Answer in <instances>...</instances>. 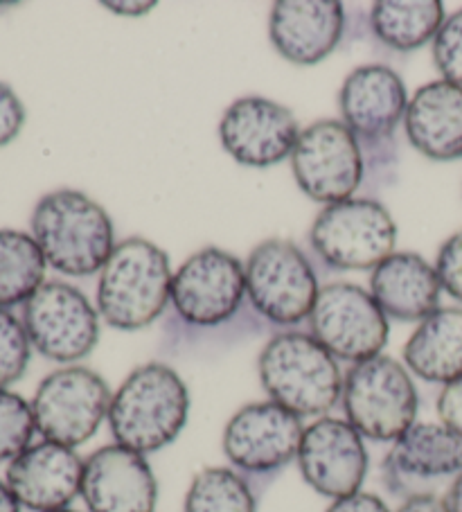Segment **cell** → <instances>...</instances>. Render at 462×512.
<instances>
[{
  "instance_id": "obj_1",
  "label": "cell",
  "mask_w": 462,
  "mask_h": 512,
  "mask_svg": "<svg viewBox=\"0 0 462 512\" xmlns=\"http://www.w3.org/2000/svg\"><path fill=\"white\" fill-rule=\"evenodd\" d=\"M190 393L183 377L161 361H149L113 393L109 429L115 445L142 456L172 445L188 422Z\"/></svg>"
},
{
  "instance_id": "obj_2",
  "label": "cell",
  "mask_w": 462,
  "mask_h": 512,
  "mask_svg": "<svg viewBox=\"0 0 462 512\" xmlns=\"http://www.w3.org/2000/svg\"><path fill=\"white\" fill-rule=\"evenodd\" d=\"M257 375L269 400L300 420L325 418L341 402L339 361L312 334H275L260 352Z\"/></svg>"
},
{
  "instance_id": "obj_3",
  "label": "cell",
  "mask_w": 462,
  "mask_h": 512,
  "mask_svg": "<svg viewBox=\"0 0 462 512\" xmlns=\"http://www.w3.org/2000/svg\"><path fill=\"white\" fill-rule=\"evenodd\" d=\"M30 226L43 258L64 276H93L115 249L111 217L79 190H55L41 197Z\"/></svg>"
},
{
  "instance_id": "obj_4",
  "label": "cell",
  "mask_w": 462,
  "mask_h": 512,
  "mask_svg": "<svg viewBox=\"0 0 462 512\" xmlns=\"http://www.w3.org/2000/svg\"><path fill=\"white\" fill-rule=\"evenodd\" d=\"M165 251L142 237L115 244L97 282V310L115 330L136 332L165 312L172 291Z\"/></svg>"
},
{
  "instance_id": "obj_5",
  "label": "cell",
  "mask_w": 462,
  "mask_h": 512,
  "mask_svg": "<svg viewBox=\"0 0 462 512\" xmlns=\"http://www.w3.org/2000/svg\"><path fill=\"white\" fill-rule=\"evenodd\" d=\"M341 404L345 420L363 438L395 443L415 425L417 388L408 368L379 355L350 366L343 375Z\"/></svg>"
},
{
  "instance_id": "obj_6",
  "label": "cell",
  "mask_w": 462,
  "mask_h": 512,
  "mask_svg": "<svg viewBox=\"0 0 462 512\" xmlns=\"http://www.w3.org/2000/svg\"><path fill=\"white\" fill-rule=\"evenodd\" d=\"M244 269L246 298L262 319L280 328L309 321L321 287L312 262L296 244L287 240L257 244Z\"/></svg>"
},
{
  "instance_id": "obj_7",
  "label": "cell",
  "mask_w": 462,
  "mask_h": 512,
  "mask_svg": "<svg viewBox=\"0 0 462 512\" xmlns=\"http://www.w3.org/2000/svg\"><path fill=\"white\" fill-rule=\"evenodd\" d=\"M309 244L330 269L368 271L393 255L397 226L379 201L348 199L321 210L309 231Z\"/></svg>"
},
{
  "instance_id": "obj_8",
  "label": "cell",
  "mask_w": 462,
  "mask_h": 512,
  "mask_svg": "<svg viewBox=\"0 0 462 512\" xmlns=\"http://www.w3.org/2000/svg\"><path fill=\"white\" fill-rule=\"evenodd\" d=\"M113 393L91 368L66 366L50 373L32 397V416L37 434L75 449L91 440L109 418Z\"/></svg>"
},
{
  "instance_id": "obj_9",
  "label": "cell",
  "mask_w": 462,
  "mask_h": 512,
  "mask_svg": "<svg viewBox=\"0 0 462 512\" xmlns=\"http://www.w3.org/2000/svg\"><path fill=\"white\" fill-rule=\"evenodd\" d=\"M366 163L357 136L339 120H318L300 131L291 154L298 188L327 206L352 199L366 179Z\"/></svg>"
},
{
  "instance_id": "obj_10",
  "label": "cell",
  "mask_w": 462,
  "mask_h": 512,
  "mask_svg": "<svg viewBox=\"0 0 462 512\" xmlns=\"http://www.w3.org/2000/svg\"><path fill=\"white\" fill-rule=\"evenodd\" d=\"M309 334L336 361L361 364L388 343V319L377 300L352 282L325 285L309 316Z\"/></svg>"
},
{
  "instance_id": "obj_11",
  "label": "cell",
  "mask_w": 462,
  "mask_h": 512,
  "mask_svg": "<svg viewBox=\"0 0 462 512\" xmlns=\"http://www.w3.org/2000/svg\"><path fill=\"white\" fill-rule=\"evenodd\" d=\"M23 328L32 348L57 364L82 361L100 339V319L88 298L66 282H43L23 305Z\"/></svg>"
},
{
  "instance_id": "obj_12",
  "label": "cell",
  "mask_w": 462,
  "mask_h": 512,
  "mask_svg": "<svg viewBox=\"0 0 462 512\" xmlns=\"http://www.w3.org/2000/svg\"><path fill=\"white\" fill-rule=\"evenodd\" d=\"M246 269L235 255L208 246L174 273L170 303L174 314L192 328H217L246 303Z\"/></svg>"
},
{
  "instance_id": "obj_13",
  "label": "cell",
  "mask_w": 462,
  "mask_h": 512,
  "mask_svg": "<svg viewBox=\"0 0 462 512\" xmlns=\"http://www.w3.org/2000/svg\"><path fill=\"white\" fill-rule=\"evenodd\" d=\"M305 434L302 420L271 400L253 402L226 422L221 447L233 470L248 476H273L296 461Z\"/></svg>"
},
{
  "instance_id": "obj_14",
  "label": "cell",
  "mask_w": 462,
  "mask_h": 512,
  "mask_svg": "<svg viewBox=\"0 0 462 512\" xmlns=\"http://www.w3.org/2000/svg\"><path fill=\"white\" fill-rule=\"evenodd\" d=\"M343 125L363 147L366 158L393 154V136L408 107L406 86L393 68L361 66L352 70L339 93Z\"/></svg>"
},
{
  "instance_id": "obj_15",
  "label": "cell",
  "mask_w": 462,
  "mask_h": 512,
  "mask_svg": "<svg viewBox=\"0 0 462 512\" xmlns=\"http://www.w3.org/2000/svg\"><path fill=\"white\" fill-rule=\"evenodd\" d=\"M296 463L309 488L336 501L361 492L368 474V449L348 420L325 416L305 427Z\"/></svg>"
},
{
  "instance_id": "obj_16",
  "label": "cell",
  "mask_w": 462,
  "mask_h": 512,
  "mask_svg": "<svg viewBox=\"0 0 462 512\" xmlns=\"http://www.w3.org/2000/svg\"><path fill=\"white\" fill-rule=\"evenodd\" d=\"M221 145L246 167H271L291 158L300 138L293 113L266 97H242L219 122Z\"/></svg>"
},
{
  "instance_id": "obj_17",
  "label": "cell",
  "mask_w": 462,
  "mask_h": 512,
  "mask_svg": "<svg viewBox=\"0 0 462 512\" xmlns=\"http://www.w3.org/2000/svg\"><path fill=\"white\" fill-rule=\"evenodd\" d=\"M79 497L88 512H154L158 481L147 456L113 443L84 461Z\"/></svg>"
},
{
  "instance_id": "obj_18",
  "label": "cell",
  "mask_w": 462,
  "mask_h": 512,
  "mask_svg": "<svg viewBox=\"0 0 462 512\" xmlns=\"http://www.w3.org/2000/svg\"><path fill=\"white\" fill-rule=\"evenodd\" d=\"M84 461L75 449L41 440L7 463L5 483L21 508L52 512L70 508L82 494Z\"/></svg>"
},
{
  "instance_id": "obj_19",
  "label": "cell",
  "mask_w": 462,
  "mask_h": 512,
  "mask_svg": "<svg viewBox=\"0 0 462 512\" xmlns=\"http://www.w3.org/2000/svg\"><path fill=\"white\" fill-rule=\"evenodd\" d=\"M345 32V7L336 0H280L273 5V48L296 66H314L332 55Z\"/></svg>"
},
{
  "instance_id": "obj_20",
  "label": "cell",
  "mask_w": 462,
  "mask_h": 512,
  "mask_svg": "<svg viewBox=\"0 0 462 512\" xmlns=\"http://www.w3.org/2000/svg\"><path fill=\"white\" fill-rule=\"evenodd\" d=\"M390 492L406 499L413 481H435L462 472V438L442 422H415L399 436L384 461Z\"/></svg>"
},
{
  "instance_id": "obj_21",
  "label": "cell",
  "mask_w": 462,
  "mask_h": 512,
  "mask_svg": "<svg viewBox=\"0 0 462 512\" xmlns=\"http://www.w3.org/2000/svg\"><path fill=\"white\" fill-rule=\"evenodd\" d=\"M440 278L417 253H393L372 269L370 294L386 319L424 321L440 310Z\"/></svg>"
},
{
  "instance_id": "obj_22",
  "label": "cell",
  "mask_w": 462,
  "mask_h": 512,
  "mask_svg": "<svg viewBox=\"0 0 462 512\" xmlns=\"http://www.w3.org/2000/svg\"><path fill=\"white\" fill-rule=\"evenodd\" d=\"M404 127L411 145L431 161L462 158V88L444 79L417 88Z\"/></svg>"
},
{
  "instance_id": "obj_23",
  "label": "cell",
  "mask_w": 462,
  "mask_h": 512,
  "mask_svg": "<svg viewBox=\"0 0 462 512\" xmlns=\"http://www.w3.org/2000/svg\"><path fill=\"white\" fill-rule=\"evenodd\" d=\"M406 368L431 384L462 377V310L442 307L424 319L404 346Z\"/></svg>"
},
{
  "instance_id": "obj_24",
  "label": "cell",
  "mask_w": 462,
  "mask_h": 512,
  "mask_svg": "<svg viewBox=\"0 0 462 512\" xmlns=\"http://www.w3.org/2000/svg\"><path fill=\"white\" fill-rule=\"evenodd\" d=\"M444 23L438 0H379L372 5L370 28L384 46L408 52L435 39Z\"/></svg>"
},
{
  "instance_id": "obj_25",
  "label": "cell",
  "mask_w": 462,
  "mask_h": 512,
  "mask_svg": "<svg viewBox=\"0 0 462 512\" xmlns=\"http://www.w3.org/2000/svg\"><path fill=\"white\" fill-rule=\"evenodd\" d=\"M48 262L34 237L12 228L0 231V310L25 305L46 280Z\"/></svg>"
},
{
  "instance_id": "obj_26",
  "label": "cell",
  "mask_w": 462,
  "mask_h": 512,
  "mask_svg": "<svg viewBox=\"0 0 462 512\" xmlns=\"http://www.w3.org/2000/svg\"><path fill=\"white\" fill-rule=\"evenodd\" d=\"M183 512H257L253 485L233 467H206L194 476Z\"/></svg>"
},
{
  "instance_id": "obj_27",
  "label": "cell",
  "mask_w": 462,
  "mask_h": 512,
  "mask_svg": "<svg viewBox=\"0 0 462 512\" xmlns=\"http://www.w3.org/2000/svg\"><path fill=\"white\" fill-rule=\"evenodd\" d=\"M37 434L32 404L10 388H0V463H12Z\"/></svg>"
},
{
  "instance_id": "obj_28",
  "label": "cell",
  "mask_w": 462,
  "mask_h": 512,
  "mask_svg": "<svg viewBox=\"0 0 462 512\" xmlns=\"http://www.w3.org/2000/svg\"><path fill=\"white\" fill-rule=\"evenodd\" d=\"M32 343L23 321L10 310H0V388L19 382L30 366Z\"/></svg>"
},
{
  "instance_id": "obj_29",
  "label": "cell",
  "mask_w": 462,
  "mask_h": 512,
  "mask_svg": "<svg viewBox=\"0 0 462 512\" xmlns=\"http://www.w3.org/2000/svg\"><path fill=\"white\" fill-rule=\"evenodd\" d=\"M433 61L444 82L462 88V10L444 19L433 39Z\"/></svg>"
},
{
  "instance_id": "obj_30",
  "label": "cell",
  "mask_w": 462,
  "mask_h": 512,
  "mask_svg": "<svg viewBox=\"0 0 462 512\" xmlns=\"http://www.w3.org/2000/svg\"><path fill=\"white\" fill-rule=\"evenodd\" d=\"M435 271H438L442 289L462 303V231L442 244Z\"/></svg>"
},
{
  "instance_id": "obj_31",
  "label": "cell",
  "mask_w": 462,
  "mask_h": 512,
  "mask_svg": "<svg viewBox=\"0 0 462 512\" xmlns=\"http://www.w3.org/2000/svg\"><path fill=\"white\" fill-rule=\"evenodd\" d=\"M25 125V107L10 86L0 82V147L10 145Z\"/></svg>"
},
{
  "instance_id": "obj_32",
  "label": "cell",
  "mask_w": 462,
  "mask_h": 512,
  "mask_svg": "<svg viewBox=\"0 0 462 512\" xmlns=\"http://www.w3.org/2000/svg\"><path fill=\"white\" fill-rule=\"evenodd\" d=\"M440 422L462 438V377L442 388L438 397Z\"/></svg>"
},
{
  "instance_id": "obj_33",
  "label": "cell",
  "mask_w": 462,
  "mask_h": 512,
  "mask_svg": "<svg viewBox=\"0 0 462 512\" xmlns=\"http://www.w3.org/2000/svg\"><path fill=\"white\" fill-rule=\"evenodd\" d=\"M325 512H393L377 494L354 492L350 497L336 499Z\"/></svg>"
},
{
  "instance_id": "obj_34",
  "label": "cell",
  "mask_w": 462,
  "mask_h": 512,
  "mask_svg": "<svg viewBox=\"0 0 462 512\" xmlns=\"http://www.w3.org/2000/svg\"><path fill=\"white\" fill-rule=\"evenodd\" d=\"M397 512H451V510L447 506V501L435 497L433 492H422L404 499V503L399 506Z\"/></svg>"
},
{
  "instance_id": "obj_35",
  "label": "cell",
  "mask_w": 462,
  "mask_h": 512,
  "mask_svg": "<svg viewBox=\"0 0 462 512\" xmlns=\"http://www.w3.org/2000/svg\"><path fill=\"white\" fill-rule=\"evenodd\" d=\"M102 7L120 16H142L154 10L156 3H102Z\"/></svg>"
},
{
  "instance_id": "obj_36",
  "label": "cell",
  "mask_w": 462,
  "mask_h": 512,
  "mask_svg": "<svg viewBox=\"0 0 462 512\" xmlns=\"http://www.w3.org/2000/svg\"><path fill=\"white\" fill-rule=\"evenodd\" d=\"M444 501L451 512H462V472L451 481L447 494H444Z\"/></svg>"
},
{
  "instance_id": "obj_37",
  "label": "cell",
  "mask_w": 462,
  "mask_h": 512,
  "mask_svg": "<svg viewBox=\"0 0 462 512\" xmlns=\"http://www.w3.org/2000/svg\"><path fill=\"white\" fill-rule=\"evenodd\" d=\"M0 512H23L21 503L16 501L12 490L7 488L5 481H0Z\"/></svg>"
},
{
  "instance_id": "obj_38",
  "label": "cell",
  "mask_w": 462,
  "mask_h": 512,
  "mask_svg": "<svg viewBox=\"0 0 462 512\" xmlns=\"http://www.w3.org/2000/svg\"><path fill=\"white\" fill-rule=\"evenodd\" d=\"M52 512H79V510H73V508H64V510H52Z\"/></svg>"
}]
</instances>
